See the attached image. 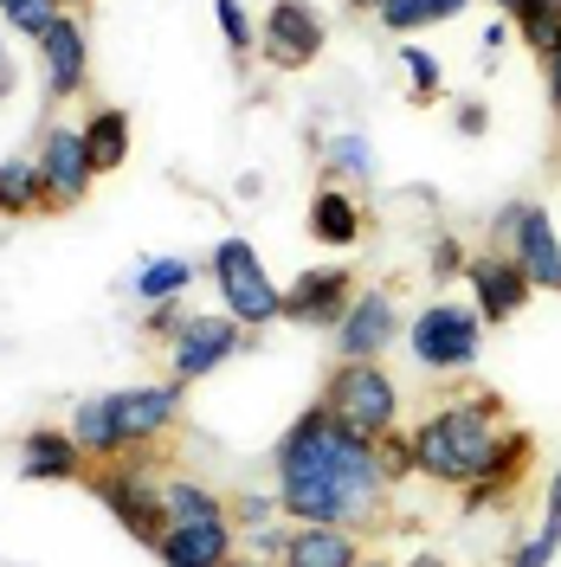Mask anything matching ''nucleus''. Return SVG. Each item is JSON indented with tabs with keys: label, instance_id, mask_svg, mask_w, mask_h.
Returning <instances> with one entry per match:
<instances>
[{
	"label": "nucleus",
	"instance_id": "9b49d317",
	"mask_svg": "<svg viewBox=\"0 0 561 567\" xmlns=\"http://www.w3.org/2000/svg\"><path fill=\"white\" fill-rule=\"evenodd\" d=\"M39 71H45V97L52 104H65L84 91V78H91V45H84V20L78 13H59L45 39H39Z\"/></svg>",
	"mask_w": 561,
	"mask_h": 567
},
{
	"label": "nucleus",
	"instance_id": "20e7f679",
	"mask_svg": "<svg viewBox=\"0 0 561 567\" xmlns=\"http://www.w3.org/2000/svg\"><path fill=\"white\" fill-rule=\"evenodd\" d=\"M213 284L226 297V317H239L246 329H265V322L284 317V290L272 284V271L252 251V239H220L213 246Z\"/></svg>",
	"mask_w": 561,
	"mask_h": 567
},
{
	"label": "nucleus",
	"instance_id": "a878e982",
	"mask_svg": "<svg viewBox=\"0 0 561 567\" xmlns=\"http://www.w3.org/2000/svg\"><path fill=\"white\" fill-rule=\"evenodd\" d=\"M194 278V265L187 258H149L136 271V297L142 303H169V297H181V284Z\"/></svg>",
	"mask_w": 561,
	"mask_h": 567
},
{
	"label": "nucleus",
	"instance_id": "7c9ffc66",
	"mask_svg": "<svg viewBox=\"0 0 561 567\" xmlns=\"http://www.w3.org/2000/svg\"><path fill=\"white\" fill-rule=\"evenodd\" d=\"M213 13H220V33H226V45L233 52H252V20L239 0H213Z\"/></svg>",
	"mask_w": 561,
	"mask_h": 567
},
{
	"label": "nucleus",
	"instance_id": "bb28decb",
	"mask_svg": "<svg viewBox=\"0 0 561 567\" xmlns=\"http://www.w3.org/2000/svg\"><path fill=\"white\" fill-rule=\"evenodd\" d=\"M45 207V187H39L33 162H0V213H27Z\"/></svg>",
	"mask_w": 561,
	"mask_h": 567
},
{
	"label": "nucleus",
	"instance_id": "ea45409f",
	"mask_svg": "<svg viewBox=\"0 0 561 567\" xmlns=\"http://www.w3.org/2000/svg\"><path fill=\"white\" fill-rule=\"evenodd\" d=\"M349 7H355V13H381L387 0H349Z\"/></svg>",
	"mask_w": 561,
	"mask_h": 567
},
{
	"label": "nucleus",
	"instance_id": "79ce46f5",
	"mask_svg": "<svg viewBox=\"0 0 561 567\" xmlns=\"http://www.w3.org/2000/svg\"><path fill=\"white\" fill-rule=\"evenodd\" d=\"M226 567H272V561H226Z\"/></svg>",
	"mask_w": 561,
	"mask_h": 567
},
{
	"label": "nucleus",
	"instance_id": "c03bdc74",
	"mask_svg": "<svg viewBox=\"0 0 561 567\" xmlns=\"http://www.w3.org/2000/svg\"><path fill=\"white\" fill-rule=\"evenodd\" d=\"M355 567H394V561H355Z\"/></svg>",
	"mask_w": 561,
	"mask_h": 567
},
{
	"label": "nucleus",
	"instance_id": "423d86ee",
	"mask_svg": "<svg viewBox=\"0 0 561 567\" xmlns=\"http://www.w3.org/2000/svg\"><path fill=\"white\" fill-rule=\"evenodd\" d=\"M497 239L510 246V258L529 271L536 290H561V233L536 200H510L497 213Z\"/></svg>",
	"mask_w": 561,
	"mask_h": 567
},
{
	"label": "nucleus",
	"instance_id": "a19ab883",
	"mask_svg": "<svg viewBox=\"0 0 561 567\" xmlns=\"http://www.w3.org/2000/svg\"><path fill=\"white\" fill-rule=\"evenodd\" d=\"M407 567H446V561H439V555H414Z\"/></svg>",
	"mask_w": 561,
	"mask_h": 567
},
{
	"label": "nucleus",
	"instance_id": "412c9836",
	"mask_svg": "<svg viewBox=\"0 0 561 567\" xmlns=\"http://www.w3.org/2000/svg\"><path fill=\"white\" fill-rule=\"evenodd\" d=\"M310 233L323 239V246H355V239H361V207H355V194L323 187V194L310 200Z\"/></svg>",
	"mask_w": 561,
	"mask_h": 567
},
{
	"label": "nucleus",
	"instance_id": "9d476101",
	"mask_svg": "<svg viewBox=\"0 0 561 567\" xmlns=\"http://www.w3.org/2000/svg\"><path fill=\"white\" fill-rule=\"evenodd\" d=\"M239 342H246V322H239V317H187V322L175 329L169 368H175V381L187 388V381L213 374L226 354H239Z\"/></svg>",
	"mask_w": 561,
	"mask_h": 567
},
{
	"label": "nucleus",
	"instance_id": "393cba45",
	"mask_svg": "<svg viewBox=\"0 0 561 567\" xmlns=\"http://www.w3.org/2000/svg\"><path fill=\"white\" fill-rule=\"evenodd\" d=\"M471 0H387L381 7V27H394V33L407 39V27H426V20H458Z\"/></svg>",
	"mask_w": 561,
	"mask_h": 567
},
{
	"label": "nucleus",
	"instance_id": "39448f33",
	"mask_svg": "<svg viewBox=\"0 0 561 567\" xmlns=\"http://www.w3.org/2000/svg\"><path fill=\"white\" fill-rule=\"evenodd\" d=\"M407 349H414L420 368H439V374L471 368L478 349H484V317L465 310V303H426L414 317V329H407Z\"/></svg>",
	"mask_w": 561,
	"mask_h": 567
},
{
	"label": "nucleus",
	"instance_id": "c9c22d12",
	"mask_svg": "<svg viewBox=\"0 0 561 567\" xmlns=\"http://www.w3.org/2000/svg\"><path fill=\"white\" fill-rule=\"evenodd\" d=\"M484 123H491L484 104H458V130H465V136H484Z\"/></svg>",
	"mask_w": 561,
	"mask_h": 567
},
{
	"label": "nucleus",
	"instance_id": "f03ea898",
	"mask_svg": "<svg viewBox=\"0 0 561 567\" xmlns=\"http://www.w3.org/2000/svg\"><path fill=\"white\" fill-rule=\"evenodd\" d=\"M503 400L497 393H478V400H452V406H439L432 420H420L407 432V458L420 477L432 484H471L491 452L503 445Z\"/></svg>",
	"mask_w": 561,
	"mask_h": 567
},
{
	"label": "nucleus",
	"instance_id": "e433bc0d",
	"mask_svg": "<svg viewBox=\"0 0 561 567\" xmlns=\"http://www.w3.org/2000/svg\"><path fill=\"white\" fill-rule=\"evenodd\" d=\"M13 78H20V71H13V52H7V45H0V97H7V91H13Z\"/></svg>",
	"mask_w": 561,
	"mask_h": 567
},
{
	"label": "nucleus",
	"instance_id": "1a4fd4ad",
	"mask_svg": "<svg viewBox=\"0 0 561 567\" xmlns=\"http://www.w3.org/2000/svg\"><path fill=\"white\" fill-rule=\"evenodd\" d=\"M323 39H329V27H323V13L310 0H278L265 13V27H258V52H265V65H278V71H304L323 52Z\"/></svg>",
	"mask_w": 561,
	"mask_h": 567
},
{
	"label": "nucleus",
	"instance_id": "2eb2a0df",
	"mask_svg": "<svg viewBox=\"0 0 561 567\" xmlns=\"http://www.w3.org/2000/svg\"><path fill=\"white\" fill-rule=\"evenodd\" d=\"M465 278H471V290H478V317H484V322H510L529 303V290H536L529 271L510 258V251L471 258V265H465Z\"/></svg>",
	"mask_w": 561,
	"mask_h": 567
},
{
	"label": "nucleus",
	"instance_id": "72a5a7b5",
	"mask_svg": "<svg viewBox=\"0 0 561 567\" xmlns=\"http://www.w3.org/2000/svg\"><path fill=\"white\" fill-rule=\"evenodd\" d=\"M465 265H471V258H465L452 239H439V251H432V271H439V278H452V271H465Z\"/></svg>",
	"mask_w": 561,
	"mask_h": 567
},
{
	"label": "nucleus",
	"instance_id": "c756f323",
	"mask_svg": "<svg viewBox=\"0 0 561 567\" xmlns=\"http://www.w3.org/2000/svg\"><path fill=\"white\" fill-rule=\"evenodd\" d=\"M555 548H561V516H549V523L517 548V561H510V567H549V561H555Z\"/></svg>",
	"mask_w": 561,
	"mask_h": 567
},
{
	"label": "nucleus",
	"instance_id": "a18cd8bd",
	"mask_svg": "<svg viewBox=\"0 0 561 567\" xmlns=\"http://www.w3.org/2000/svg\"><path fill=\"white\" fill-rule=\"evenodd\" d=\"M59 7H84V0H59Z\"/></svg>",
	"mask_w": 561,
	"mask_h": 567
},
{
	"label": "nucleus",
	"instance_id": "37998d69",
	"mask_svg": "<svg viewBox=\"0 0 561 567\" xmlns=\"http://www.w3.org/2000/svg\"><path fill=\"white\" fill-rule=\"evenodd\" d=\"M497 7H503V13H517V0H497Z\"/></svg>",
	"mask_w": 561,
	"mask_h": 567
},
{
	"label": "nucleus",
	"instance_id": "cd10ccee",
	"mask_svg": "<svg viewBox=\"0 0 561 567\" xmlns=\"http://www.w3.org/2000/svg\"><path fill=\"white\" fill-rule=\"evenodd\" d=\"M59 13H65L59 0H0V20H7L13 33H27V39H45V27H52Z\"/></svg>",
	"mask_w": 561,
	"mask_h": 567
},
{
	"label": "nucleus",
	"instance_id": "f8f14e48",
	"mask_svg": "<svg viewBox=\"0 0 561 567\" xmlns=\"http://www.w3.org/2000/svg\"><path fill=\"white\" fill-rule=\"evenodd\" d=\"M181 413V381H162V388H123L110 393V420H116V452H142L162 425Z\"/></svg>",
	"mask_w": 561,
	"mask_h": 567
},
{
	"label": "nucleus",
	"instance_id": "7ed1b4c3",
	"mask_svg": "<svg viewBox=\"0 0 561 567\" xmlns=\"http://www.w3.org/2000/svg\"><path fill=\"white\" fill-rule=\"evenodd\" d=\"M323 406L343 425H355L361 439H381L400 420V388L387 381L375 361H336V374L323 381Z\"/></svg>",
	"mask_w": 561,
	"mask_h": 567
},
{
	"label": "nucleus",
	"instance_id": "4c0bfd02",
	"mask_svg": "<svg viewBox=\"0 0 561 567\" xmlns=\"http://www.w3.org/2000/svg\"><path fill=\"white\" fill-rule=\"evenodd\" d=\"M549 104L561 110V52H555V59H549Z\"/></svg>",
	"mask_w": 561,
	"mask_h": 567
},
{
	"label": "nucleus",
	"instance_id": "58836bf2",
	"mask_svg": "<svg viewBox=\"0 0 561 567\" xmlns=\"http://www.w3.org/2000/svg\"><path fill=\"white\" fill-rule=\"evenodd\" d=\"M549 516H561V471H555V484H549Z\"/></svg>",
	"mask_w": 561,
	"mask_h": 567
},
{
	"label": "nucleus",
	"instance_id": "473e14b6",
	"mask_svg": "<svg viewBox=\"0 0 561 567\" xmlns=\"http://www.w3.org/2000/svg\"><path fill=\"white\" fill-rule=\"evenodd\" d=\"M233 516H239V523H246V529H265V523H272V516H278V496H239V509H233Z\"/></svg>",
	"mask_w": 561,
	"mask_h": 567
},
{
	"label": "nucleus",
	"instance_id": "b1692460",
	"mask_svg": "<svg viewBox=\"0 0 561 567\" xmlns=\"http://www.w3.org/2000/svg\"><path fill=\"white\" fill-rule=\"evenodd\" d=\"M162 516H169V523H201V516H226V509H220V496H213L207 484L175 477V484H162Z\"/></svg>",
	"mask_w": 561,
	"mask_h": 567
},
{
	"label": "nucleus",
	"instance_id": "0eeeda50",
	"mask_svg": "<svg viewBox=\"0 0 561 567\" xmlns=\"http://www.w3.org/2000/svg\"><path fill=\"white\" fill-rule=\"evenodd\" d=\"M39 187H45V207H78L84 194H91V155H84V130H71V123H45L39 130Z\"/></svg>",
	"mask_w": 561,
	"mask_h": 567
},
{
	"label": "nucleus",
	"instance_id": "c85d7f7f",
	"mask_svg": "<svg viewBox=\"0 0 561 567\" xmlns=\"http://www.w3.org/2000/svg\"><path fill=\"white\" fill-rule=\"evenodd\" d=\"M400 59H407V78H414V97H420V104H432V97L446 91V78H439V59H432V52H420V45H407Z\"/></svg>",
	"mask_w": 561,
	"mask_h": 567
},
{
	"label": "nucleus",
	"instance_id": "6ab92c4d",
	"mask_svg": "<svg viewBox=\"0 0 561 567\" xmlns=\"http://www.w3.org/2000/svg\"><path fill=\"white\" fill-rule=\"evenodd\" d=\"M78 439L71 432H27L20 439V477L39 484V477H78Z\"/></svg>",
	"mask_w": 561,
	"mask_h": 567
},
{
	"label": "nucleus",
	"instance_id": "4468645a",
	"mask_svg": "<svg viewBox=\"0 0 561 567\" xmlns=\"http://www.w3.org/2000/svg\"><path fill=\"white\" fill-rule=\"evenodd\" d=\"M394 336H400V310H394L387 290H361V297L349 303V317L336 322V349H343V361H375Z\"/></svg>",
	"mask_w": 561,
	"mask_h": 567
},
{
	"label": "nucleus",
	"instance_id": "ddd939ff",
	"mask_svg": "<svg viewBox=\"0 0 561 567\" xmlns=\"http://www.w3.org/2000/svg\"><path fill=\"white\" fill-rule=\"evenodd\" d=\"M355 303V271L343 265H323V271H304V278L284 290V317L310 322V329H336Z\"/></svg>",
	"mask_w": 561,
	"mask_h": 567
},
{
	"label": "nucleus",
	"instance_id": "dca6fc26",
	"mask_svg": "<svg viewBox=\"0 0 561 567\" xmlns=\"http://www.w3.org/2000/svg\"><path fill=\"white\" fill-rule=\"evenodd\" d=\"M529 458H536V439L529 432H503V445L491 452V464L465 484V509H491V503H517V484H523Z\"/></svg>",
	"mask_w": 561,
	"mask_h": 567
},
{
	"label": "nucleus",
	"instance_id": "f257e3e1",
	"mask_svg": "<svg viewBox=\"0 0 561 567\" xmlns=\"http://www.w3.org/2000/svg\"><path fill=\"white\" fill-rule=\"evenodd\" d=\"M387 477L375 439H361L343 425L329 406H310L304 420H290L278 445V509L290 523H336L361 529L375 523L387 503Z\"/></svg>",
	"mask_w": 561,
	"mask_h": 567
},
{
	"label": "nucleus",
	"instance_id": "2f4dec72",
	"mask_svg": "<svg viewBox=\"0 0 561 567\" xmlns=\"http://www.w3.org/2000/svg\"><path fill=\"white\" fill-rule=\"evenodd\" d=\"M329 168H355V175H368V142L361 136H336L329 142Z\"/></svg>",
	"mask_w": 561,
	"mask_h": 567
},
{
	"label": "nucleus",
	"instance_id": "aec40b11",
	"mask_svg": "<svg viewBox=\"0 0 561 567\" xmlns=\"http://www.w3.org/2000/svg\"><path fill=\"white\" fill-rule=\"evenodd\" d=\"M84 155H91V168L98 175H116L123 162H130V110H91L84 116Z\"/></svg>",
	"mask_w": 561,
	"mask_h": 567
},
{
	"label": "nucleus",
	"instance_id": "4be33fe9",
	"mask_svg": "<svg viewBox=\"0 0 561 567\" xmlns=\"http://www.w3.org/2000/svg\"><path fill=\"white\" fill-rule=\"evenodd\" d=\"M71 439H78V452L84 458H123L116 452V420H110V393H98V400H78V413H71Z\"/></svg>",
	"mask_w": 561,
	"mask_h": 567
},
{
	"label": "nucleus",
	"instance_id": "5701e85b",
	"mask_svg": "<svg viewBox=\"0 0 561 567\" xmlns=\"http://www.w3.org/2000/svg\"><path fill=\"white\" fill-rule=\"evenodd\" d=\"M517 33H523L529 52H542V59H555L561 52V0H517Z\"/></svg>",
	"mask_w": 561,
	"mask_h": 567
},
{
	"label": "nucleus",
	"instance_id": "a211bd4d",
	"mask_svg": "<svg viewBox=\"0 0 561 567\" xmlns=\"http://www.w3.org/2000/svg\"><path fill=\"white\" fill-rule=\"evenodd\" d=\"M355 529H336V523H297L284 535L278 567H355Z\"/></svg>",
	"mask_w": 561,
	"mask_h": 567
},
{
	"label": "nucleus",
	"instance_id": "6e6552de",
	"mask_svg": "<svg viewBox=\"0 0 561 567\" xmlns=\"http://www.w3.org/2000/svg\"><path fill=\"white\" fill-rule=\"evenodd\" d=\"M91 491L104 496V509L123 523V529L136 535V542H162L169 535V516H162V491L142 477V471H130V464H104L98 477H91Z\"/></svg>",
	"mask_w": 561,
	"mask_h": 567
},
{
	"label": "nucleus",
	"instance_id": "f704fd0d",
	"mask_svg": "<svg viewBox=\"0 0 561 567\" xmlns=\"http://www.w3.org/2000/svg\"><path fill=\"white\" fill-rule=\"evenodd\" d=\"M162 329H181V303H175V297L149 310V336H162Z\"/></svg>",
	"mask_w": 561,
	"mask_h": 567
},
{
	"label": "nucleus",
	"instance_id": "f3484780",
	"mask_svg": "<svg viewBox=\"0 0 561 567\" xmlns=\"http://www.w3.org/2000/svg\"><path fill=\"white\" fill-rule=\"evenodd\" d=\"M162 567H226L233 561V523L226 516H201V523H169L155 542Z\"/></svg>",
	"mask_w": 561,
	"mask_h": 567
}]
</instances>
